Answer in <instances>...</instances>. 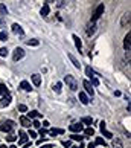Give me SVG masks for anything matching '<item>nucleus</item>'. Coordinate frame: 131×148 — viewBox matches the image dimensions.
I'll return each instance as SVG.
<instances>
[{"instance_id":"nucleus-33","label":"nucleus","mask_w":131,"mask_h":148,"mask_svg":"<svg viewBox=\"0 0 131 148\" xmlns=\"http://www.w3.org/2000/svg\"><path fill=\"white\" fill-rule=\"evenodd\" d=\"M8 55V49L6 47H0V57H6Z\"/></svg>"},{"instance_id":"nucleus-19","label":"nucleus","mask_w":131,"mask_h":148,"mask_svg":"<svg viewBox=\"0 0 131 148\" xmlns=\"http://www.w3.org/2000/svg\"><path fill=\"white\" fill-rule=\"evenodd\" d=\"M96 32V23H90L89 28H87V35H93Z\"/></svg>"},{"instance_id":"nucleus-43","label":"nucleus","mask_w":131,"mask_h":148,"mask_svg":"<svg viewBox=\"0 0 131 148\" xmlns=\"http://www.w3.org/2000/svg\"><path fill=\"white\" fill-rule=\"evenodd\" d=\"M0 28H5V21H3V18H0Z\"/></svg>"},{"instance_id":"nucleus-15","label":"nucleus","mask_w":131,"mask_h":148,"mask_svg":"<svg viewBox=\"0 0 131 148\" xmlns=\"http://www.w3.org/2000/svg\"><path fill=\"white\" fill-rule=\"evenodd\" d=\"M32 83H34V86H40L41 84V76L40 75H38V73H34V75H32Z\"/></svg>"},{"instance_id":"nucleus-40","label":"nucleus","mask_w":131,"mask_h":148,"mask_svg":"<svg viewBox=\"0 0 131 148\" xmlns=\"http://www.w3.org/2000/svg\"><path fill=\"white\" fill-rule=\"evenodd\" d=\"M28 136H29V138H35V136H37V133H35V131H32V130H31Z\"/></svg>"},{"instance_id":"nucleus-22","label":"nucleus","mask_w":131,"mask_h":148,"mask_svg":"<svg viewBox=\"0 0 131 148\" xmlns=\"http://www.w3.org/2000/svg\"><path fill=\"white\" fill-rule=\"evenodd\" d=\"M73 40H75V46H76V49H78V51H81V47H83V43H81L79 37H78V35H73Z\"/></svg>"},{"instance_id":"nucleus-16","label":"nucleus","mask_w":131,"mask_h":148,"mask_svg":"<svg viewBox=\"0 0 131 148\" xmlns=\"http://www.w3.org/2000/svg\"><path fill=\"white\" fill-rule=\"evenodd\" d=\"M79 101L83 102L84 106H87V104L90 102V101H89V96H87V95H85L84 92H79Z\"/></svg>"},{"instance_id":"nucleus-32","label":"nucleus","mask_w":131,"mask_h":148,"mask_svg":"<svg viewBox=\"0 0 131 148\" xmlns=\"http://www.w3.org/2000/svg\"><path fill=\"white\" fill-rule=\"evenodd\" d=\"M93 134H95V130L91 128V127L85 128V136H93Z\"/></svg>"},{"instance_id":"nucleus-17","label":"nucleus","mask_w":131,"mask_h":148,"mask_svg":"<svg viewBox=\"0 0 131 148\" xmlns=\"http://www.w3.org/2000/svg\"><path fill=\"white\" fill-rule=\"evenodd\" d=\"M63 133H64L63 128H50L49 130V134L50 136H58V134H63Z\"/></svg>"},{"instance_id":"nucleus-14","label":"nucleus","mask_w":131,"mask_h":148,"mask_svg":"<svg viewBox=\"0 0 131 148\" xmlns=\"http://www.w3.org/2000/svg\"><path fill=\"white\" fill-rule=\"evenodd\" d=\"M49 12H50V8H49V3H44L43 5V8H41V15L43 17H47Z\"/></svg>"},{"instance_id":"nucleus-10","label":"nucleus","mask_w":131,"mask_h":148,"mask_svg":"<svg viewBox=\"0 0 131 148\" xmlns=\"http://www.w3.org/2000/svg\"><path fill=\"white\" fill-rule=\"evenodd\" d=\"M84 89H85V92L89 93V95H91V96H93L95 90H93V86L90 84V81H84Z\"/></svg>"},{"instance_id":"nucleus-20","label":"nucleus","mask_w":131,"mask_h":148,"mask_svg":"<svg viewBox=\"0 0 131 148\" xmlns=\"http://www.w3.org/2000/svg\"><path fill=\"white\" fill-rule=\"evenodd\" d=\"M69 60L73 63V66H75L76 69H81V64H79V61H78V60H76L73 55H72V53H69Z\"/></svg>"},{"instance_id":"nucleus-31","label":"nucleus","mask_w":131,"mask_h":148,"mask_svg":"<svg viewBox=\"0 0 131 148\" xmlns=\"http://www.w3.org/2000/svg\"><path fill=\"white\" fill-rule=\"evenodd\" d=\"M53 90H55V93H61V83L53 84Z\"/></svg>"},{"instance_id":"nucleus-26","label":"nucleus","mask_w":131,"mask_h":148,"mask_svg":"<svg viewBox=\"0 0 131 148\" xmlns=\"http://www.w3.org/2000/svg\"><path fill=\"white\" fill-rule=\"evenodd\" d=\"M0 14H2V17H5V15L8 14V9H6V6H5L3 3H0Z\"/></svg>"},{"instance_id":"nucleus-41","label":"nucleus","mask_w":131,"mask_h":148,"mask_svg":"<svg viewBox=\"0 0 131 148\" xmlns=\"http://www.w3.org/2000/svg\"><path fill=\"white\" fill-rule=\"evenodd\" d=\"M46 133H47V131H46L44 128H41V130H40V134L43 136V138H44V136H46Z\"/></svg>"},{"instance_id":"nucleus-5","label":"nucleus","mask_w":131,"mask_h":148,"mask_svg":"<svg viewBox=\"0 0 131 148\" xmlns=\"http://www.w3.org/2000/svg\"><path fill=\"white\" fill-rule=\"evenodd\" d=\"M123 49L127 52H130V49H131V32L128 31V34L125 35V38H123Z\"/></svg>"},{"instance_id":"nucleus-34","label":"nucleus","mask_w":131,"mask_h":148,"mask_svg":"<svg viewBox=\"0 0 131 148\" xmlns=\"http://www.w3.org/2000/svg\"><path fill=\"white\" fill-rule=\"evenodd\" d=\"M8 40V34L6 32H0V41H6Z\"/></svg>"},{"instance_id":"nucleus-9","label":"nucleus","mask_w":131,"mask_h":148,"mask_svg":"<svg viewBox=\"0 0 131 148\" xmlns=\"http://www.w3.org/2000/svg\"><path fill=\"white\" fill-rule=\"evenodd\" d=\"M83 128H84V127H83V124H81V122H79V124H72V125L69 127V130L73 131V133H79Z\"/></svg>"},{"instance_id":"nucleus-48","label":"nucleus","mask_w":131,"mask_h":148,"mask_svg":"<svg viewBox=\"0 0 131 148\" xmlns=\"http://www.w3.org/2000/svg\"><path fill=\"white\" fill-rule=\"evenodd\" d=\"M72 148H78V147H72Z\"/></svg>"},{"instance_id":"nucleus-30","label":"nucleus","mask_w":131,"mask_h":148,"mask_svg":"<svg viewBox=\"0 0 131 148\" xmlns=\"http://www.w3.org/2000/svg\"><path fill=\"white\" fill-rule=\"evenodd\" d=\"M26 43H28V46H38V45H40V41L35 40V38H34V40H28Z\"/></svg>"},{"instance_id":"nucleus-3","label":"nucleus","mask_w":131,"mask_h":148,"mask_svg":"<svg viewBox=\"0 0 131 148\" xmlns=\"http://www.w3.org/2000/svg\"><path fill=\"white\" fill-rule=\"evenodd\" d=\"M104 9H105V6H104V3H101L99 6L96 8L95 14H93V17H91V23H96V20H98V18H101V15L104 14Z\"/></svg>"},{"instance_id":"nucleus-8","label":"nucleus","mask_w":131,"mask_h":148,"mask_svg":"<svg viewBox=\"0 0 131 148\" xmlns=\"http://www.w3.org/2000/svg\"><path fill=\"white\" fill-rule=\"evenodd\" d=\"M107 125H105V122H104V121H102V122L99 124V128H101V131H102V134L104 136H105V138H113V134L110 133V131H107Z\"/></svg>"},{"instance_id":"nucleus-42","label":"nucleus","mask_w":131,"mask_h":148,"mask_svg":"<svg viewBox=\"0 0 131 148\" xmlns=\"http://www.w3.org/2000/svg\"><path fill=\"white\" fill-rule=\"evenodd\" d=\"M40 148H52V144H47V145H40Z\"/></svg>"},{"instance_id":"nucleus-18","label":"nucleus","mask_w":131,"mask_h":148,"mask_svg":"<svg viewBox=\"0 0 131 148\" xmlns=\"http://www.w3.org/2000/svg\"><path fill=\"white\" fill-rule=\"evenodd\" d=\"M20 89H23L25 92H31L32 89H31V84L28 83V81H21L20 83Z\"/></svg>"},{"instance_id":"nucleus-36","label":"nucleus","mask_w":131,"mask_h":148,"mask_svg":"<svg viewBox=\"0 0 131 148\" xmlns=\"http://www.w3.org/2000/svg\"><path fill=\"white\" fill-rule=\"evenodd\" d=\"M91 86H99V79H98V78H95V76H93V78H91V83H90Z\"/></svg>"},{"instance_id":"nucleus-38","label":"nucleus","mask_w":131,"mask_h":148,"mask_svg":"<svg viewBox=\"0 0 131 148\" xmlns=\"http://www.w3.org/2000/svg\"><path fill=\"white\" fill-rule=\"evenodd\" d=\"M31 125H32V127H35V128H40V127H41V125H40V122H38V121H34V122H32Z\"/></svg>"},{"instance_id":"nucleus-4","label":"nucleus","mask_w":131,"mask_h":148,"mask_svg":"<svg viewBox=\"0 0 131 148\" xmlns=\"http://www.w3.org/2000/svg\"><path fill=\"white\" fill-rule=\"evenodd\" d=\"M25 57V51L21 47H15V51H14V53H12V60L14 61H18V60H21Z\"/></svg>"},{"instance_id":"nucleus-6","label":"nucleus","mask_w":131,"mask_h":148,"mask_svg":"<svg viewBox=\"0 0 131 148\" xmlns=\"http://www.w3.org/2000/svg\"><path fill=\"white\" fill-rule=\"evenodd\" d=\"M11 95H6V96H3V98H0V108H3V107H6L11 104Z\"/></svg>"},{"instance_id":"nucleus-27","label":"nucleus","mask_w":131,"mask_h":148,"mask_svg":"<svg viewBox=\"0 0 131 148\" xmlns=\"http://www.w3.org/2000/svg\"><path fill=\"white\" fill-rule=\"evenodd\" d=\"M95 145H102L104 148H105V145H107V144H105V140H104L102 138H96V140H95Z\"/></svg>"},{"instance_id":"nucleus-1","label":"nucleus","mask_w":131,"mask_h":148,"mask_svg":"<svg viewBox=\"0 0 131 148\" xmlns=\"http://www.w3.org/2000/svg\"><path fill=\"white\" fill-rule=\"evenodd\" d=\"M15 128V122L11 119H3L2 122H0V130L3 131V133H11Z\"/></svg>"},{"instance_id":"nucleus-44","label":"nucleus","mask_w":131,"mask_h":148,"mask_svg":"<svg viewBox=\"0 0 131 148\" xmlns=\"http://www.w3.org/2000/svg\"><path fill=\"white\" fill-rule=\"evenodd\" d=\"M44 140H46V138H43V139H40V140H38L37 144H38V145H41V144H43V142H44Z\"/></svg>"},{"instance_id":"nucleus-23","label":"nucleus","mask_w":131,"mask_h":148,"mask_svg":"<svg viewBox=\"0 0 131 148\" xmlns=\"http://www.w3.org/2000/svg\"><path fill=\"white\" fill-rule=\"evenodd\" d=\"M111 145H113V148H123V147H122V142H121V139H113Z\"/></svg>"},{"instance_id":"nucleus-28","label":"nucleus","mask_w":131,"mask_h":148,"mask_svg":"<svg viewBox=\"0 0 131 148\" xmlns=\"http://www.w3.org/2000/svg\"><path fill=\"white\" fill-rule=\"evenodd\" d=\"M15 139H17V136H15V134L8 133V136H6V140H8V142H15Z\"/></svg>"},{"instance_id":"nucleus-29","label":"nucleus","mask_w":131,"mask_h":148,"mask_svg":"<svg viewBox=\"0 0 131 148\" xmlns=\"http://www.w3.org/2000/svg\"><path fill=\"white\" fill-rule=\"evenodd\" d=\"M73 140H78V142H83V139H84V136H81V134H72L70 136Z\"/></svg>"},{"instance_id":"nucleus-2","label":"nucleus","mask_w":131,"mask_h":148,"mask_svg":"<svg viewBox=\"0 0 131 148\" xmlns=\"http://www.w3.org/2000/svg\"><path fill=\"white\" fill-rule=\"evenodd\" d=\"M64 81H66V84L69 86V89H70V90H76V89H78V81H76L75 76L67 75V76L64 78Z\"/></svg>"},{"instance_id":"nucleus-47","label":"nucleus","mask_w":131,"mask_h":148,"mask_svg":"<svg viewBox=\"0 0 131 148\" xmlns=\"http://www.w3.org/2000/svg\"><path fill=\"white\" fill-rule=\"evenodd\" d=\"M0 148H6V147H5V145H0Z\"/></svg>"},{"instance_id":"nucleus-37","label":"nucleus","mask_w":131,"mask_h":148,"mask_svg":"<svg viewBox=\"0 0 131 148\" xmlns=\"http://www.w3.org/2000/svg\"><path fill=\"white\" fill-rule=\"evenodd\" d=\"M18 110H20V112H26V110H28V107H26L25 104H20V106H18Z\"/></svg>"},{"instance_id":"nucleus-7","label":"nucleus","mask_w":131,"mask_h":148,"mask_svg":"<svg viewBox=\"0 0 131 148\" xmlns=\"http://www.w3.org/2000/svg\"><path fill=\"white\" fill-rule=\"evenodd\" d=\"M18 136H20V139H18V144H20V145H25L26 142H28V138H29V136L26 134L23 130H20V131H18Z\"/></svg>"},{"instance_id":"nucleus-13","label":"nucleus","mask_w":131,"mask_h":148,"mask_svg":"<svg viewBox=\"0 0 131 148\" xmlns=\"http://www.w3.org/2000/svg\"><path fill=\"white\" fill-rule=\"evenodd\" d=\"M12 32H14V34H18V35H23V34H25V31L21 29V26L17 25V23L12 25Z\"/></svg>"},{"instance_id":"nucleus-24","label":"nucleus","mask_w":131,"mask_h":148,"mask_svg":"<svg viewBox=\"0 0 131 148\" xmlns=\"http://www.w3.org/2000/svg\"><path fill=\"white\" fill-rule=\"evenodd\" d=\"M40 116H41V113L37 112V110H32L29 113V119H37V118H40Z\"/></svg>"},{"instance_id":"nucleus-35","label":"nucleus","mask_w":131,"mask_h":148,"mask_svg":"<svg viewBox=\"0 0 131 148\" xmlns=\"http://www.w3.org/2000/svg\"><path fill=\"white\" fill-rule=\"evenodd\" d=\"M85 73H87V76L93 78V70H91V67H87V69H85Z\"/></svg>"},{"instance_id":"nucleus-45","label":"nucleus","mask_w":131,"mask_h":148,"mask_svg":"<svg viewBox=\"0 0 131 148\" xmlns=\"http://www.w3.org/2000/svg\"><path fill=\"white\" fill-rule=\"evenodd\" d=\"M95 147H96V145H95V144H91V142L89 144V148H95Z\"/></svg>"},{"instance_id":"nucleus-46","label":"nucleus","mask_w":131,"mask_h":148,"mask_svg":"<svg viewBox=\"0 0 131 148\" xmlns=\"http://www.w3.org/2000/svg\"><path fill=\"white\" fill-rule=\"evenodd\" d=\"M9 148H17V147H15V145H11V147H9Z\"/></svg>"},{"instance_id":"nucleus-25","label":"nucleus","mask_w":131,"mask_h":148,"mask_svg":"<svg viewBox=\"0 0 131 148\" xmlns=\"http://www.w3.org/2000/svg\"><path fill=\"white\" fill-rule=\"evenodd\" d=\"M91 122H93V119H91V118H89V116H85V118H83V119H81V124L91 125Z\"/></svg>"},{"instance_id":"nucleus-12","label":"nucleus","mask_w":131,"mask_h":148,"mask_svg":"<svg viewBox=\"0 0 131 148\" xmlns=\"http://www.w3.org/2000/svg\"><path fill=\"white\" fill-rule=\"evenodd\" d=\"M20 124L23 125V127L29 128V127H31V119L26 118V116H20Z\"/></svg>"},{"instance_id":"nucleus-11","label":"nucleus","mask_w":131,"mask_h":148,"mask_svg":"<svg viewBox=\"0 0 131 148\" xmlns=\"http://www.w3.org/2000/svg\"><path fill=\"white\" fill-rule=\"evenodd\" d=\"M130 20H131V17H130V12L123 14V15H122V21H121V25L123 26V28H127V26L130 25Z\"/></svg>"},{"instance_id":"nucleus-39","label":"nucleus","mask_w":131,"mask_h":148,"mask_svg":"<svg viewBox=\"0 0 131 148\" xmlns=\"http://www.w3.org/2000/svg\"><path fill=\"white\" fill-rule=\"evenodd\" d=\"M63 145H64L66 148H70V145H72V142H70V140H64V142H63Z\"/></svg>"},{"instance_id":"nucleus-21","label":"nucleus","mask_w":131,"mask_h":148,"mask_svg":"<svg viewBox=\"0 0 131 148\" xmlns=\"http://www.w3.org/2000/svg\"><path fill=\"white\" fill-rule=\"evenodd\" d=\"M6 95H9L6 86H5V84H0V98H3V96H6Z\"/></svg>"}]
</instances>
